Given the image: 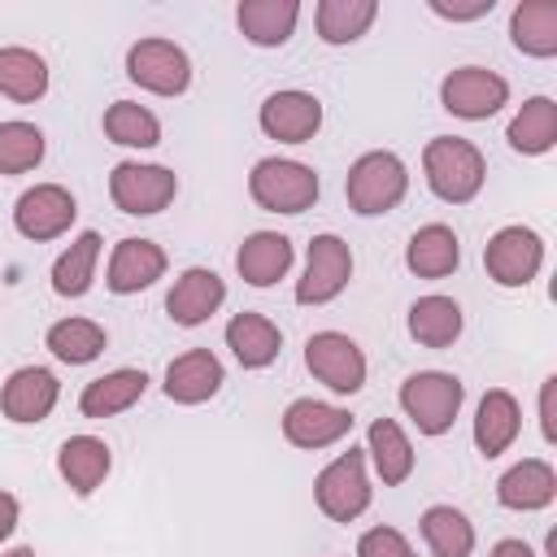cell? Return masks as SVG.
I'll return each mask as SVG.
<instances>
[{"label":"cell","instance_id":"obj_1","mask_svg":"<svg viewBox=\"0 0 557 557\" xmlns=\"http://www.w3.org/2000/svg\"><path fill=\"white\" fill-rule=\"evenodd\" d=\"M422 170H426L431 191H435L440 200H448V205L474 200L479 187H483V174H487L483 152H479L470 139H457V135L431 139L426 152H422Z\"/></svg>","mask_w":557,"mask_h":557},{"label":"cell","instance_id":"obj_2","mask_svg":"<svg viewBox=\"0 0 557 557\" xmlns=\"http://www.w3.org/2000/svg\"><path fill=\"white\" fill-rule=\"evenodd\" d=\"M405 187H409V174H405V161L396 152H361L352 161V170H348V183H344L348 205L361 218L396 209Z\"/></svg>","mask_w":557,"mask_h":557},{"label":"cell","instance_id":"obj_3","mask_svg":"<svg viewBox=\"0 0 557 557\" xmlns=\"http://www.w3.org/2000/svg\"><path fill=\"white\" fill-rule=\"evenodd\" d=\"M461 396H466L461 379L444 374V370H422V374H409L400 383V409L413 418V426L422 435H444L457 422Z\"/></svg>","mask_w":557,"mask_h":557},{"label":"cell","instance_id":"obj_4","mask_svg":"<svg viewBox=\"0 0 557 557\" xmlns=\"http://www.w3.org/2000/svg\"><path fill=\"white\" fill-rule=\"evenodd\" d=\"M248 191L261 209L270 213H305L318 200V174L300 161H283V157H265L252 165L248 174Z\"/></svg>","mask_w":557,"mask_h":557},{"label":"cell","instance_id":"obj_5","mask_svg":"<svg viewBox=\"0 0 557 557\" xmlns=\"http://www.w3.org/2000/svg\"><path fill=\"white\" fill-rule=\"evenodd\" d=\"M313 496H318V509L331 518V522H352L366 513L370 505V479H366V453L361 448H348L339 453L313 483Z\"/></svg>","mask_w":557,"mask_h":557},{"label":"cell","instance_id":"obj_6","mask_svg":"<svg viewBox=\"0 0 557 557\" xmlns=\"http://www.w3.org/2000/svg\"><path fill=\"white\" fill-rule=\"evenodd\" d=\"M305 366H309V374H313L318 383H326V387L339 392V396H352V392H361V383H366V352H361L348 335H339V331H318V335H309V344H305Z\"/></svg>","mask_w":557,"mask_h":557},{"label":"cell","instance_id":"obj_7","mask_svg":"<svg viewBox=\"0 0 557 557\" xmlns=\"http://www.w3.org/2000/svg\"><path fill=\"white\" fill-rule=\"evenodd\" d=\"M126 74L131 83H139L144 91H157V96H183L187 83H191V61L178 44L170 39H139L131 52H126Z\"/></svg>","mask_w":557,"mask_h":557},{"label":"cell","instance_id":"obj_8","mask_svg":"<svg viewBox=\"0 0 557 557\" xmlns=\"http://www.w3.org/2000/svg\"><path fill=\"white\" fill-rule=\"evenodd\" d=\"M174 191H178V178H174V170H165V165L122 161V165H113V174H109V196H113V205H117L122 213H135V218L161 213V209L174 200Z\"/></svg>","mask_w":557,"mask_h":557},{"label":"cell","instance_id":"obj_9","mask_svg":"<svg viewBox=\"0 0 557 557\" xmlns=\"http://www.w3.org/2000/svg\"><path fill=\"white\" fill-rule=\"evenodd\" d=\"M483 265L500 287H527L544 265V239L527 226H500L483 248Z\"/></svg>","mask_w":557,"mask_h":557},{"label":"cell","instance_id":"obj_10","mask_svg":"<svg viewBox=\"0 0 557 557\" xmlns=\"http://www.w3.org/2000/svg\"><path fill=\"white\" fill-rule=\"evenodd\" d=\"M352 278V252L339 235H313L309 244V261H305V278L296 283V300L300 305H326L335 300Z\"/></svg>","mask_w":557,"mask_h":557},{"label":"cell","instance_id":"obj_11","mask_svg":"<svg viewBox=\"0 0 557 557\" xmlns=\"http://www.w3.org/2000/svg\"><path fill=\"white\" fill-rule=\"evenodd\" d=\"M440 100H444L448 113H457L466 122H479V117H492L509 100V83L500 74L483 70V65H461L440 83Z\"/></svg>","mask_w":557,"mask_h":557},{"label":"cell","instance_id":"obj_12","mask_svg":"<svg viewBox=\"0 0 557 557\" xmlns=\"http://www.w3.org/2000/svg\"><path fill=\"white\" fill-rule=\"evenodd\" d=\"M74 213H78V205H74V196H70L61 183H39V187H30V191L17 196V205H13V226H17L26 239L44 244V239L65 235L70 222H74Z\"/></svg>","mask_w":557,"mask_h":557},{"label":"cell","instance_id":"obj_13","mask_svg":"<svg viewBox=\"0 0 557 557\" xmlns=\"http://www.w3.org/2000/svg\"><path fill=\"white\" fill-rule=\"evenodd\" d=\"M322 126V104L309 91H274L261 104V131L278 144H305Z\"/></svg>","mask_w":557,"mask_h":557},{"label":"cell","instance_id":"obj_14","mask_svg":"<svg viewBox=\"0 0 557 557\" xmlns=\"http://www.w3.org/2000/svg\"><path fill=\"white\" fill-rule=\"evenodd\" d=\"M57 396H61V383H57L52 370H44V366H22V370H13L9 383H4L0 409H4L9 422H44V418L52 413Z\"/></svg>","mask_w":557,"mask_h":557},{"label":"cell","instance_id":"obj_15","mask_svg":"<svg viewBox=\"0 0 557 557\" xmlns=\"http://www.w3.org/2000/svg\"><path fill=\"white\" fill-rule=\"evenodd\" d=\"M352 431V413L348 409H335V405H322V400H292L287 413H283V435L287 444L296 448H326L335 440H344Z\"/></svg>","mask_w":557,"mask_h":557},{"label":"cell","instance_id":"obj_16","mask_svg":"<svg viewBox=\"0 0 557 557\" xmlns=\"http://www.w3.org/2000/svg\"><path fill=\"white\" fill-rule=\"evenodd\" d=\"M222 300H226V283L213 270L191 265V270H183L174 278V287L165 296V309H170V318L178 326H200L222 309Z\"/></svg>","mask_w":557,"mask_h":557},{"label":"cell","instance_id":"obj_17","mask_svg":"<svg viewBox=\"0 0 557 557\" xmlns=\"http://www.w3.org/2000/svg\"><path fill=\"white\" fill-rule=\"evenodd\" d=\"M165 274V252H161V244H152V239H122L117 248H113V257H109V292H117V296H131V292H144V287H152L157 278Z\"/></svg>","mask_w":557,"mask_h":557},{"label":"cell","instance_id":"obj_18","mask_svg":"<svg viewBox=\"0 0 557 557\" xmlns=\"http://www.w3.org/2000/svg\"><path fill=\"white\" fill-rule=\"evenodd\" d=\"M218 387H222V361L209 348H191V352L174 357L165 370V396L174 405H200V400L218 396Z\"/></svg>","mask_w":557,"mask_h":557},{"label":"cell","instance_id":"obj_19","mask_svg":"<svg viewBox=\"0 0 557 557\" xmlns=\"http://www.w3.org/2000/svg\"><path fill=\"white\" fill-rule=\"evenodd\" d=\"M235 270L244 283L252 287H270L292 270V239L278 231H252L239 252H235Z\"/></svg>","mask_w":557,"mask_h":557},{"label":"cell","instance_id":"obj_20","mask_svg":"<svg viewBox=\"0 0 557 557\" xmlns=\"http://www.w3.org/2000/svg\"><path fill=\"white\" fill-rule=\"evenodd\" d=\"M553 496H557V474H553V466L540 461V457L518 461V466L505 470L500 483H496V500H500L505 509H522V513L553 505Z\"/></svg>","mask_w":557,"mask_h":557},{"label":"cell","instance_id":"obj_21","mask_svg":"<svg viewBox=\"0 0 557 557\" xmlns=\"http://www.w3.org/2000/svg\"><path fill=\"white\" fill-rule=\"evenodd\" d=\"M109 466H113L109 444L96 440V435H70V440L61 444V453H57V470H61V479L70 483V492H78V496H91V492L104 483Z\"/></svg>","mask_w":557,"mask_h":557},{"label":"cell","instance_id":"obj_22","mask_svg":"<svg viewBox=\"0 0 557 557\" xmlns=\"http://www.w3.org/2000/svg\"><path fill=\"white\" fill-rule=\"evenodd\" d=\"M296 17H300V4L296 0H244L235 9V22H239L244 39L257 44V48L287 44L292 30H296Z\"/></svg>","mask_w":557,"mask_h":557},{"label":"cell","instance_id":"obj_23","mask_svg":"<svg viewBox=\"0 0 557 557\" xmlns=\"http://www.w3.org/2000/svg\"><path fill=\"white\" fill-rule=\"evenodd\" d=\"M518 426H522L518 400L505 387H492L479 400V413H474V444H479V453L483 457H500L518 440Z\"/></svg>","mask_w":557,"mask_h":557},{"label":"cell","instance_id":"obj_24","mask_svg":"<svg viewBox=\"0 0 557 557\" xmlns=\"http://www.w3.org/2000/svg\"><path fill=\"white\" fill-rule=\"evenodd\" d=\"M226 348L235 352V361H239L244 370H261V366H270V361L278 357L283 335H278V326H274L270 318H261V313H235V318L226 322Z\"/></svg>","mask_w":557,"mask_h":557},{"label":"cell","instance_id":"obj_25","mask_svg":"<svg viewBox=\"0 0 557 557\" xmlns=\"http://www.w3.org/2000/svg\"><path fill=\"white\" fill-rule=\"evenodd\" d=\"M148 387V374L144 370H113V374H100L83 387L78 396V409L83 418H113L122 409H131Z\"/></svg>","mask_w":557,"mask_h":557},{"label":"cell","instance_id":"obj_26","mask_svg":"<svg viewBox=\"0 0 557 557\" xmlns=\"http://www.w3.org/2000/svg\"><path fill=\"white\" fill-rule=\"evenodd\" d=\"M457 261H461V248H457V235L444 222H431V226L413 231V239L405 248V265L418 278H444V274L457 270Z\"/></svg>","mask_w":557,"mask_h":557},{"label":"cell","instance_id":"obj_27","mask_svg":"<svg viewBox=\"0 0 557 557\" xmlns=\"http://www.w3.org/2000/svg\"><path fill=\"white\" fill-rule=\"evenodd\" d=\"M409 335L422 348H448L461 335V305L453 296H422L409 305Z\"/></svg>","mask_w":557,"mask_h":557},{"label":"cell","instance_id":"obj_28","mask_svg":"<svg viewBox=\"0 0 557 557\" xmlns=\"http://www.w3.org/2000/svg\"><path fill=\"white\" fill-rule=\"evenodd\" d=\"M505 139H509L513 152H527V157L548 152V148L557 144V104H553L548 96H531V100L518 109V117L509 122Z\"/></svg>","mask_w":557,"mask_h":557},{"label":"cell","instance_id":"obj_29","mask_svg":"<svg viewBox=\"0 0 557 557\" xmlns=\"http://www.w3.org/2000/svg\"><path fill=\"white\" fill-rule=\"evenodd\" d=\"M366 440H370L366 453L374 457V470H379V479L387 487H396V483H405L413 474V444L405 440V431L392 418H374L370 431H366Z\"/></svg>","mask_w":557,"mask_h":557},{"label":"cell","instance_id":"obj_30","mask_svg":"<svg viewBox=\"0 0 557 557\" xmlns=\"http://www.w3.org/2000/svg\"><path fill=\"white\" fill-rule=\"evenodd\" d=\"M509 35L527 57L557 52V4L553 0H522L509 17Z\"/></svg>","mask_w":557,"mask_h":557},{"label":"cell","instance_id":"obj_31","mask_svg":"<svg viewBox=\"0 0 557 557\" xmlns=\"http://www.w3.org/2000/svg\"><path fill=\"white\" fill-rule=\"evenodd\" d=\"M422 540L431 548V557H470L474 548V527L461 509L453 505H431L422 513Z\"/></svg>","mask_w":557,"mask_h":557},{"label":"cell","instance_id":"obj_32","mask_svg":"<svg viewBox=\"0 0 557 557\" xmlns=\"http://www.w3.org/2000/svg\"><path fill=\"white\" fill-rule=\"evenodd\" d=\"M48 91V65L30 48H0V96L9 100H39Z\"/></svg>","mask_w":557,"mask_h":557},{"label":"cell","instance_id":"obj_33","mask_svg":"<svg viewBox=\"0 0 557 557\" xmlns=\"http://www.w3.org/2000/svg\"><path fill=\"white\" fill-rule=\"evenodd\" d=\"M44 344L52 348V357L70 361V366H87L104 352V326L91 322V318H61L48 326Z\"/></svg>","mask_w":557,"mask_h":557},{"label":"cell","instance_id":"obj_34","mask_svg":"<svg viewBox=\"0 0 557 557\" xmlns=\"http://www.w3.org/2000/svg\"><path fill=\"white\" fill-rule=\"evenodd\" d=\"M374 17H379L374 0H322L318 4V35H322V44H352L370 30Z\"/></svg>","mask_w":557,"mask_h":557},{"label":"cell","instance_id":"obj_35","mask_svg":"<svg viewBox=\"0 0 557 557\" xmlns=\"http://www.w3.org/2000/svg\"><path fill=\"white\" fill-rule=\"evenodd\" d=\"M96 257H100V235L96 231H83L52 265V292L57 296H83L96 278Z\"/></svg>","mask_w":557,"mask_h":557},{"label":"cell","instance_id":"obj_36","mask_svg":"<svg viewBox=\"0 0 557 557\" xmlns=\"http://www.w3.org/2000/svg\"><path fill=\"white\" fill-rule=\"evenodd\" d=\"M104 135L122 148H152V144H161V122H157V113H148L135 100H117L104 109Z\"/></svg>","mask_w":557,"mask_h":557},{"label":"cell","instance_id":"obj_37","mask_svg":"<svg viewBox=\"0 0 557 557\" xmlns=\"http://www.w3.org/2000/svg\"><path fill=\"white\" fill-rule=\"evenodd\" d=\"M44 161V131L35 122H0V174H26Z\"/></svg>","mask_w":557,"mask_h":557},{"label":"cell","instance_id":"obj_38","mask_svg":"<svg viewBox=\"0 0 557 557\" xmlns=\"http://www.w3.org/2000/svg\"><path fill=\"white\" fill-rule=\"evenodd\" d=\"M357 557H413V548L396 527H370L357 540Z\"/></svg>","mask_w":557,"mask_h":557},{"label":"cell","instance_id":"obj_39","mask_svg":"<svg viewBox=\"0 0 557 557\" xmlns=\"http://www.w3.org/2000/svg\"><path fill=\"white\" fill-rule=\"evenodd\" d=\"M492 4H496V0H474V4H444V0H431V13L453 17V22H470V17L492 13Z\"/></svg>","mask_w":557,"mask_h":557},{"label":"cell","instance_id":"obj_40","mask_svg":"<svg viewBox=\"0 0 557 557\" xmlns=\"http://www.w3.org/2000/svg\"><path fill=\"white\" fill-rule=\"evenodd\" d=\"M553 383L557 379H548L544 392H540V426H544V440H557V426H553Z\"/></svg>","mask_w":557,"mask_h":557},{"label":"cell","instance_id":"obj_41","mask_svg":"<svg viewBox=\"0 0 557 557\" xmlns=\"http://www.w3.org/2000/svg\"><path fill=\"white\" fill-rule=\"evenodd\" d=\"M13 527H17V496L0 492V544L13 535Z\"/></svg>","mask_w":557,"mask_h":557},{"label":"cell","instance_id":"obj_42","mask_svg":"<svg viewBox=\"0 0 557 557\" xmlns=\"http://www.w3.org/2000/svg\"><path fill=\"white\" fill-rule=\"evenodd\" d=\"M492 557H535V553H531L522 540H500V544L492 548Z\"/></svg>","mask_w":557,"mask_h":557},{"label":"cell","instance_id":"obj_43","mask_svg":"<svg viewBox=\"0 0 557 557\" xmlns=\"http://www.w3.org/2000/svg\"><path fill=\"white\" fill-rule=\"evenodd\" d=\"M0 557H35V548L22 544V548H9V553H0Z\"/></svg>","mask_w":557,"mask_h":557}]
</instances>
